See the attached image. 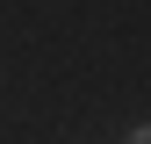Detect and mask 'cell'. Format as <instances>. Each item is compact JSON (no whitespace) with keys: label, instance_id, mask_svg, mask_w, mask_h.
<instances>
[{"label":"cell","instance_id":"obj_1","mask_svg":"<svg viewBox=\"0 0 151 144\" xmlns=\"http://www.w3.org/2000/svg\"><path fill=\"white\" fill-rule=\"evenodd\" d=\"M129 144H151V122H137V130H129Z\"/></svg>","mask_w":151,"mask_h":144}]
</instances>
